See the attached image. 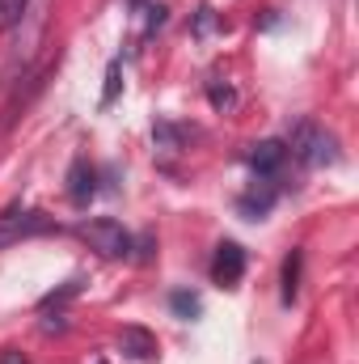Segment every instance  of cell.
Returning <instances> with one entry per match:
<instances>
[{
  "label": "cell",
  "instance_id": "e0dca14e",
  "mask_svg": "<svg viewBox=\"0 0 359 364\" xmlns=\"http://www.w3.org/2000/svg\"><path fill=\"white\" fill-rule=\"evenodd\" d=\"M216 30V9L211 4H199V13H194V38H207Z\"/></svg>",
  "mask_w": 359,
  "mask_h": 364
},
{
  "label": "cell",
  "instance_id": "5bb4252c",
  "mask_svg": "<svg viewBox=\"0 0 359 364\" xmlns=\"http://www.w3.org/2000/svg\"><path fill=\"white\" fill-rule=\"evenodd\" d=\"M26 9H30V0H0V30H9V26H17Z\"/></svg>",
  "mask_w": 359,
  "mask_h": 364
},
{
  "label": "cell",
  "instance_id": "ba28073f",
  "mask_svg": "<svg viewBox=\"0 0 359 364\" xmlns=\"http://www.w3.org/2000/svg\"><path fill=\"white\" fill-rule=\"evenodd\" d=\"M93 182H97V170H93L89 161H85V157L72 161V170H68V199H72V203H89L93 191H97Z\"/></svg>",
  "mask_w": 359,
  "mask_h": 364
},
{
  "label": "cell",
  "instance_id": "8992f818",
  "mask_svg": "<svg viewBox=\"0 0 359 364\" xmlns=\"http://www.w3.org/2000/svg\"><path fill=\"white\" fill-rule=\"evenodd\" d=\"M275 195H279V191H275V182L267 178V182H258L254 191H245V195L237 199V208H241L245 220H263L270 208H275Z\"/></svg>",
  "mask_w": 359,
  "mask_h": 364
},
{
  "label": "cell",
  "instance_id": "7c38bea8",
  "mask_svg": "<svg viewBox=\"0 0 359 364\" xmlns=\"http://www.w3.org/2000/svg\"><path fill=\"white\" fill-rule=\"evenodd\" d=\"M165 21H170V4H165V0H148V4H144V30L153 34V30H161Z\"/></svg>",
  "mask_w": 359,
  "mask_h": 364
},
{
  "label": "cell",
  "instance_id": "9c48e42d",
  "mask_svg": "<svg viewBox=\"0 0 359 364\" xmlns=\"http://www.w3.org/2000/svg\"><path fill=\"white\" fill-rule=\"evenodd\" d=\"M182 140H186V132L174 127V123H157V127H153V144H157L161 153H178Z\"/></svg>",
  "mask_w": 359,
  "mask_h": 364
},
{
  "label": "cell",
  "instance_id": "3957f363",
  "mask_svg": "<svg viewBox=\"0 0 359 364\" xmlns=\"http://www.w3.org/2000/svg\"><path fill=\"white\" fill-rule=\"evenodd\" d=\"M51 229H55V216H47V212H21L17 216V208H4V216H0V246L26 242V237H43Z\"/></svg>",
  "mask_w": 359,
  "mask_h": 364
},
{
  "label": "cell",
  "instance_id": "ac0fdd59",
  "mask_svg": "<svg viewBox=\"0 0 359 364\" xmlns=\"http://www.w3.org/2000/svg\"><path fill=\"white\" fill-rule=\"evenodd\" d=\"M0 364H30V360H26L17 348H4V352H0Z\"/></svg>",
  "mask_w": 359,
  "mask_h": 364
},
{
  "label": "cell",
  "instance_id": "7a4b0ae2",
  "mask_svg": "<svg viewBox=\"0 0 359 364\" xmlns=\"http://www.w3.org/2000/svg\"><path fill=\"white\" fill-rule=\"evenodd\" d=\"M81 237L89 242L101 259H127L131 246H136L131 233H127L118 220H110V216H93V220H85V225H81Z\"/></svg>",
  "mask_w": 359,
  "mask_h": 364
},
{
  "label": "cell",
  "instance_id": "8fae6325",
  "mask_svg": "<svg viewBox=\"0 0 359 364\" xmlns=\"http://www.w3.org/2000/svg\"><path fill=\"white\" fill-rule=\"evenodd\" d=\"M170 309L178 314L182 322H194V318L203 314V301H199L194 292H174V296H170Z\"/></svg>",
  "mask_w": 359,
  "mask_h": 364
},
{
  "label": "cell",
  "instance_id": "9a60e30c",
  "mask_svg": "<svg viewBox=\"0 0 359 364\" xmlns=\"http://www.w3.org/2000/svg\"><path fill=\"white\" fill-rule=\"evenodd\" d=\"M207 97H211V106H216V110H233V106H237V93L228 90V85H220V81H211V85H207Z\"/></svg>",
  "mask_w": 359,
  "mask_h": 364
},
{
  "label": "cell",
  "instance_id": "2e32d148",
  "mask_svg": "<svg viewBox=\"0 0 359 364\" xmlns=\"http://www.w3.org/2000/svg\"><path fill=\"white\" fill-rule=\"evenodd\" d=\"M118 77H123V64H118V60H110V68H106V93H101V106H110V102L118 97V85H123Z\"/></svg>",
  "mask_w": 359,
  "mask_h": 364
},
{
  "label": "cell",
  "instance_id": "5b68a950",
  "mask_svg": "<svg viewBox=\"0 0 359 364\" xmlns=\"http://www.w3.org/2000/svg\"><path fill=\"white\" fill-rule=\"evenodd\" d=\"M118 352L127 356V360H157V339H153V331H144V326H123L118 331Z\"/></svg>",
  "mask_w": 359,
  "mask_h": 364
},
{
  "label": "cell",
  "instance_id": "52a82bcc",
  "mask_svg": "<svg viewBox=\"0 0 359 364\" xmlns=\"http://www.w3.org/2000/svg\"><path fill=\"white\" fill-rule=\"evenodd\" d=\"M283 161H287V144H283V140H258V144H250V166H254L258 174L270 178Z\"/></svg>",
  "mask_w": 359,
  "mask_h": 364
},
{
  "label": "cell",
  "instance_id": "30bf717a",
  "mask_svg": "<svg viewBox=\"0 0 359 364\" xmlns=\"http://www.w3.org/2000/svg\"><path fill=\"white\" fill-rule=\"evenodd\" d=\"M296 292H300V250H292V255H287V263H283V301L292 305V301H296Z\"/></svg>",
  "mask_w": 359,
  "mask_h": 364
},
{
  "label": "cell",
  "instance_id": "277c9868",
  "mask_svg": "<svg viewBox=\"0 0 359 364\" xmlns=\"http://www.w3.org/2000/svg\"><path fill=\"white\" fill-rule=\"evenodd\" d=\"M245 275V250L237 242H220L216 246V259H211V279L220 288H237Z\"/></svg>",
  "mask_w": 359,
  "mask_h": 364
},
{
  "label": "cell",
  "instance_id": "d6986e66",
  "mask_svg": "<svg viewBox=\"0 0 359 364\" xmlns=\"http://www.w3.org/2000/svg\"><path fill=\"white\" fill-rule=\"evenodd\" d=\"M97 364H106V360H97Z\"/></svg>",
  "mask_w": 359,
  "mask_h": 364
},
{
  "label": "cell",
  "instance_id": "6da1fadb",
  "mask_svg": "<svg viewBox=\"0 0 359 364\" xmlns=\"http://www.w3.org/2000/svg\"><path fill=\"white\" fill-rule=\"evenodd\" d=\"M287 149H292V157H296L300 166H309V170H321V166H334V161H338V140H334L326 127H317V123H296Z\"/></svg>",
  "mask_w": 359,
  "mask_h": 364
},
{
  "label": "cell",
  "instance_id": "4fadbf2b",
  "mask_svg": "<svg viewBox=\"0 0 359 364\" xmlns=\"http://www.w3.org/2000/svg\"><path fill=\"white\" fill-rule=\"evenodd\" d=\"M81 284H85V279H68L64 288H55V292H47V296H43V309H55V305H64V301H72V296L81 292Z\"/></svg>",
  "mask_w": 359,
  "mask_h": 364
}]
</instances>
